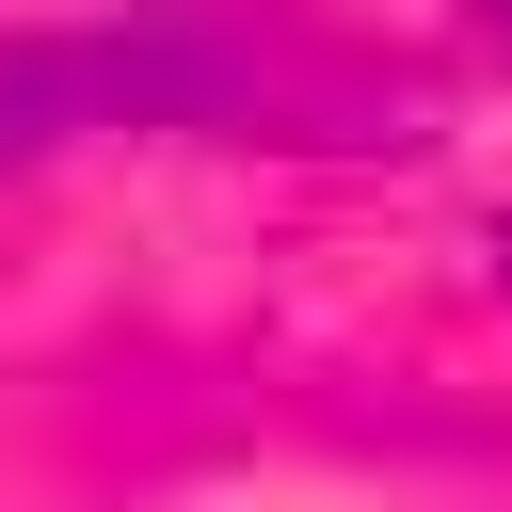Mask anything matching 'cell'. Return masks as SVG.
<instances>
[{
	"instance_id": "6da1fadb",
	"label": "cell",
	"mask_w": 512,
	"mask_h": 512,
	"mask_svg": "<svg viewBox=\"0 0 512 512\" xmlns=\"http://www.w3.org/2000/svg\"><path fill=\"white\" fill-rule=\"evenodd\" d=\"M288 128V144H400V80L336 64L320 32H240V16H96L0 64V160L64 128Z\"/></svg>"
},
{
	"instance_id": "7a4b0ae2",
	"label": "cell",
	"mask_w": 512,
	"mask_h": 512,
	"mask_svg": "<svg viewBox=\"0 0 512 512\" xmlns=\"http://www.w3.org/2000/svg\"><path fill=\"white\" fill-rule=\"evenodd\" d=\"M496 288H512V208H496Z\"/></svg>"
}]
</instances>
